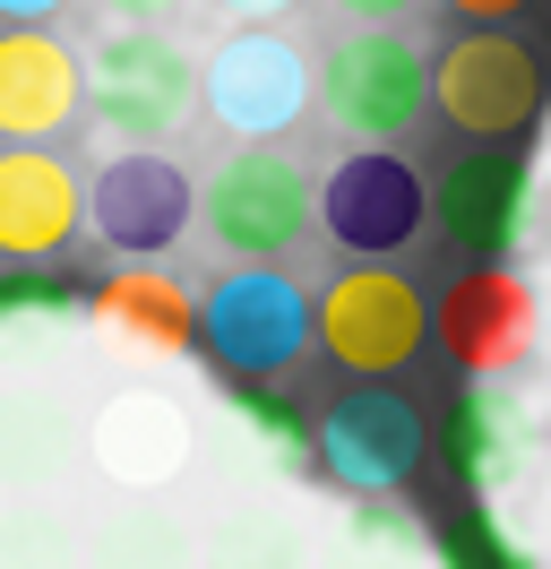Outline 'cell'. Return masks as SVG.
<instances>
[{
	"instance_id": "cell-15",
	"label": "cell",
	"mask_w": 551,
	"mask_h": 569,
	"mask_svg": "<svg viewBox=\"0 0 551 569\" xmlns=\"http://www.w3.org/2000/svg\"><path fill=\"white\" fill-rule=\"evenodd\" d=\"M440 449H448V475L482 500L534 483V415H525L517 380H465L440 423Z\"/></svg>"
},
{
	"instance_id": "cell-10",
	"label": "cell",
	"mask_w": 551,
	"mask_h": 569,
	"mask_svg": "<svg viewBox=\"0 0 551 569\" xmlns=\"http://www.w3.org/2000/svg\"><path fill=\"white\" fill-rule=\"evenodd\" d=\"M199 346L224 380H276L310 346V302L284 268H233L207 284L199 302Z\"/></svg>"
},
{
	"instance_id": "cell-29",
	"label": "cell",
	"mask_w": 551,
	"mask_h": 569,
	"mask_svg": "<svg viewBox=\"0 0 551 569\" xmlns=\"http://www.w3.org/2000/svg\"><path fill=\"white\" fill-rule=\"evenodd\" d=\"M328 9H344V18H362V27H388V18H405L413 0H328Z\"/></svg>"
},
{
	"instance_id": "cell-21",
	"label": "cell",
	"mask_w": 551,
	"mask_h": 569,
	"mask_svg": "<svg viewBox=\"0 0 551 569\" xmlns=\"http://www.w3.org/2000/svg\"><path fill=\"white\" fill-rule=\"evenodd\" d=\"M199 569H310V535L276 500H241L199 535Z\"/></svg>"
},
{
	"instance_id": "cell-12",
	"label": "cell",
	"mask_w": 551,
	"mask_h": 569,
	"mask_svg": "<svg viewBox=\"0 0 551 569\" xmlns=\"http://www.w3.org/2000/svg\"><path fill=\"white\" fill-rule=\"evenodd\" d=\"M431 216V181L388 147H353L344 164L319 173V233L353 259H397Z\"/></svg>"
},
{
	"instance_id": "cell-16",
	"label": "cell",
	"mask_w": 551,
	"mask_h": 569,
	"mask_svg": "<svg viewBox=\"0 0 551 569\" xmlns=\"http://www.w3.org/2000/svg\"><path fill=\"white\" fill-rule=\"evenodd\" d=\"M78 112H87V52H69L52 27H0V139H61Z\"/></svg>"
},
{
	"instance_id": "cell-22",
	"label": "cell",
	"mask_w": 551,
	"mask_h": 569,
	"mask_svg": "<svg viewBox=\"0 0 551 569\" xmlns=\"http://www.w3.org/2000/svg\"><path fill=\"white\" fill-rule=\"evenodd\" d=\"M224 423L259 466H310V415L276 380H224Z\"/></svg>"
},
{
	"instance_id": "cell-1",
	"label": "cell",
	"mask_w": 551,
	"mask_h": 569,
	"mask_svg": "<svg viewBox=\"0 0 551 569\" xmlns=\"http://www.w3.org/2000/svg\"><path fill=\"white\" fill-rule=\"evenodd\" d=\"M199 112V61L164 27H103L87 52V121L121 147H164Z\"/></svg>"
},
{
	"instance_id": "cell-24",
	"label": "cell",
	"mask_w": 551,
	"mask_h": 569,
	"mask_svg": "<svg viewBox=\"0 0 551 569\" xmlns=\"http://www.w3.org/2000/svg\"><path fill=\"white\" fill-rule=\"evenodd\" d=\"M431 569H534V552L517 543V527L491 500H465L431 527Z\"/></svg>"
},
{
	"instance_id": "cell-20",
	"label": "cell",
	"mask_w": 551,
	"mask_h": 569,
	"mask_svg": "<svg viewBox=\"0 0 551 569\" xmlns=\"http://www.w3.org/2000/svg\"><path fill=\"white\" fill-rule=\"evenodd\" d=\"M78 284L52 277V268H9L0 277V355L18 362H43V346H61L69 328H78Z\"/></svg>"
},
{
	"instance_id": "cell-25",
	"label": "cell",
	"mask_w": 551,
	"mask_h": 569,
	"mask_svg": "<svg viewBox=\"0 0 551 569\" xmlns=\"http://www.w3.org/2000/svg\"><path fill=\"white\" fill-rule=\"evenodd\" d=\"M0 569H78V527L52 500H0Z\"/></svg>"
},
{
	"instance_id": "cell-28",
	"label": "cell",
	"mask_w": 551,
	"mask_h": 569,
	"mask_svg": "<svg viewBox=\"0 0 551 569\" xmlns=\"http://www.w3.org/2000/svg\"><path fill=\"white\" fill-rule=\"evenodd\" d=\"M216 9H224L233 27H276V18L293 9V0H216Z\"/></svg>"
},
{
	"instance_id": "cell-2",
	"label": "cell",
	"mask_w": 551,
	"mask_h": 569,
	"mask_svg": "<svg viewBox=\"0 0 551 569\" xmlns=\"http://www.w3.org/2000/svg\"><path fill=\"white\" fill-rule=\"evenodd\" d=\"M207 242L233 268H276L284 250H302L319 233V181L284 156V147H233L207 173Z\"/></svg>"
},
{
	"instance_id": "cell-5",
	"label": "cell",
	"mask_w": 551,
	"mask_h": 569,
	"mask_svg": "<svg viewBox=\"0 0 551 569\" xmlns=\"http://www.w3.org/2000/svg\"><path fill=\"white\" fill-rule=\"evenodd\" d=\"M431 112L474 147L525 139L543 121V61H534V43H517L509 27H465L448 52H431Z\"/></svg>"
},
{
	"instance_id": "cell-17",
	"label": "cell",
	"mask_w": 551,
	"mask_h": 569,
	"mask_svg": "<svg viewBox=\"0 0 551 569\" xmlns=\"http://www.w3.org/2000/svg\"><path fill=\"white\" fill-rule=\"evenodd\" d=\"M78 224H87V181L52 147H0V259L43 268L52 250L78 242Z\"/></svg>"
},
{
	"instance_id": "cell-3",
	"label": "cell",
	"mask_w": 551,
	"mask_h": 569,
	"mask_svg": "<svg viewBox=\"0 0 551 569\" xmlns=\"http://www.w3.org/2000/svg\"><path fill=\"white\" fill-rule=\"evenodd\" d=\"M431 337V302L413 293V277H397L388 259H353L319 284L310 302V346L353 371V380H397Z\"/></svg>"
},
{
	"instance_id": "cell-26",
	"label": "cell",
	"mask_w": 551,
	"mask_h": 569,
	"mask_svg": "<svg viewBox=\"0 0 551 569\" xmlns=\"http://www.w3.org/2000/svg\"><path fill=\"white\" fill-rule=\"evenodd\" d=\"M448 9H457L465 27H509V18H525L534 0H448Z\"/></svg>"
},
{
	"instance_id": "cell-19",
	"label": "cell",
	"mask_w": 551,
	"mask_h": 569,
	"mask_svg": "<svg viewBox=\"0 0 551 569\" xmlns=\"http://www.w3.org/2000/svg\"><path fill=\"white\" fill-rule=\"evenodd\" d=\"M78 569H199V535L164 500H121L78 535Z\"/></svg>"
},
{
	"instance_id": "cell-6",
	"label": "cell",
	"mask_w": 551,
	"mask_h": 569,
	"mask_svg": "<svg viewBox=\"0 0 551 569\" xmlns=\"http://www.w3.org/2000/svg\"><path fill=\"white\" fill-rule=\"evenodd\" d=\"M431 337L465 380H517L543 346V284L517 259H465L431 311Z\"/></svg>"
},
{
	"instance_id": "cell-31",
	"label": "cell",
	"mask_w": 551,
	"mask_h": 569,
	"mask_svg": "<svg viewBox=\"0 0 551 569\" xmlns=\"http://www.w3.org/2000/svg\"><path fill=\"white\" fill-rule=\"evenodd\" d=\"M534 449H543V466H551V423H534Z\"/></svg>"
},
{
	"instance_id": "cell-27",
	"label": "cell",
	"mask_w": 551,
	"mask_h": 569,
	"mask_svg": "<svg viewBox=\"0 0 551 569\" xmlns=\"http://www.w3.org/2000/svg\"><path fill=\"white\" fill-rule=\"evenodd\" d=\"M112 9V27H164L172 9H190V0H103Z\"/></svg>"
},
{
	"instance_id": "cell-8",
	"label": "cell",
	"mask_w": 551,
	"mask_h": 569,
	"mask_svg": "<svg viewBox=\"0 0 551 569\" xmlns=\"http://www.w3.org/2000/svg\"><path fill=\"white\" fill-rule=\"evenodd\" d=\"M199 104L216 130L233 139H284L293 121L310 112V52L284 27H233L199 61Z\"/></svg>"
},
{
	"instance_id": "cell-4",
	"label": "cell",
	"mask_w": 551,
	"mask_h": 569,
	"mask_svg": "<svg viewBox=\"0 0 551 569\" xmlns=\"http://www.w3.org/2000/svg\"><path fill=\"white\" fill-rule=\"evenodd\" d=\"M310 104L328 112L344 139L388 147L431 112V52L413 36H397V27H362L328 61H310Z\"/></svg>"
},
{
	"instance_id": "cell-11",
	"label": "cell",
	"mask_w": 551,
	"mask_h": 569,
	"mask_svg": "<svg viewBox=\"0 0 551 569\" xmlns=\"http://www.w3.org/2000/svg\"><path fill=\"white\" fill-rule=\"evenodd\" d=\"M534 208H543V181L517 147H465L431 181V216L465 259H517L534 242Z\"/></svg>"
},
{
	"instance_id": "cell-23",
	"label": "cell",
	"mask_w": 551,
	"mask_h": 569,
	"mask_svg": "<svg viewBox=\"0 0 551 569\" xmlns=\"http://www.w3.org/2000/svg\"><path fill=\"white\" fill-rule=\"evenodd\" d=\"M337 569H431V535L405 500H353L337 527Z\"/></svg>"
},
{
	"instance_id": "cell-14",
	"label": "cell",
	"mask_w": 551,
	"mask_h": 569,
	"mask_svg": "<svg viewBox=\"0 0 551 569\" xmlns=\"http://www.w3.org/2000/svg\"><path fill=\"white\" fill-rule=\"evenodd\" d=\"M87 328H96L103 346L138 355V362H181L199 346V293L172 277V268H156V259H121L87 293Z\"/></svg>"
},
{
	"instance_id": "cell-13",
	"label": "cell",
	"mask_w": 551,
	"mask_h": 569,
	"mask_svg": "<svg viewBox=\"0 0 551 569\" xmlns=\"http://www.w3.org/2000/svg\"><path fill=\"white\" fill-rule=\"evenodd\" d=\"M199 216V181L172 164L164 147H121L96 181H87V233L121 259H164Z\"/></svg>"
},
{
	"instance_id": "cell-30",
	"label": "cell",
	"mask_w": 551,
	"mask_h": 569,
	"mask_svg": "<svg viewBox=\"0 0 551 569\" xmlns=\"http://www.w3.org/2000/svg\"><path fill=\"white\" fill-rule=\"evenodd\" d=\"M52 9H69V0H0V27H43Z\"/></svg>"
},
{
	"instance_id": "cell-18",
	"label": "cell",
	"mask_w": 551,
	"mask_h": 569,
	"mask_svg": "<svg viewBox=\"0 0 551 569\" xmlns=\"http://www.w3.org/2000/svg\"><path fill=\"white\" fill-rule=\"evenodd\" d=\"M69 458H87V423H69V406L52 389H0V492L43 500L69 475Z\"/></svg>"
},
{
	"instance_id": "cell-7",
	"label": "cell",
	"mask_w": 551,
	"mask_h": 569,
	"mask_svg": "<svg viewBox=\"0 0 551 569\" xmlns=\"http://www.w3.org/2000/svg\"><path fill=\"white\" fill-rule=\"evenodd\" d=\"M431 458V423H422V406L397 397L388 380H362V389H344L319 423H310V466L353 500H397L422 475Z\"/></svg>"
},
{
	"instance_id": "cell-9",
	"label": "cell",
	"mask_w": 551,
	"mask_h": 569,
	"mask_svg": "<svg viewBox=\"0 0 551 569\" xmlns=\"http://www.w3.org/2000/svg\"><path fill=\"white\" fill-rule=\"evenodd\" d=\"M190 458H199V415H190L181 389L138 380V389H112L96 415H87V466L130 500L172 492V483L190 475Z\"/></svg>"
}]
</instances>
